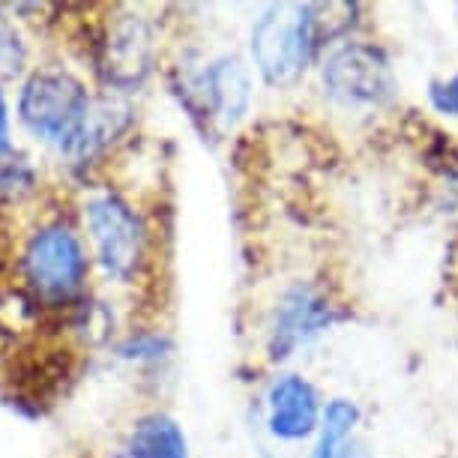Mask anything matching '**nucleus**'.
<instances>
[{
  "instance_id": "obj_1",
  "label": "nucleus",
  "mask_w": 458,
  "mask_h": 458,
  "mask_svg": "<svg viewBox=\"0 0 458 458\" xmlns=\"http://www.w3.org/2000/svg\"><path fill=\"white\" fill-rule=\"evenodd\" d=\"M342 4H270L258 13L249 30V51L258 75L270 88H293L315 60L339 46L351 30L357 6L335 19Z\"/></svg>"
},
{
  "instance_id": "obj_2",
  "label": "nucleus",
  "mask_w": 458,
  "mask_h": 458,
  "mask_svg": "<svg viewBox=\"0 0 458 458\" xmlns=\"http://www.w3.org/2000/svg\"><path fill=\"white\" fill-rule=\"evenodd\" d=\"M19 270L33 302L46 309L79 306L90 276L88 246L64 219L42 222L24 243Z\"/></svg>"
},
{
  "instance_id": "obj_3",
  "label": "nucleus",
  "mask_w": 458,
  "mask_h": 458,
  "mask_svg": "<svg viewBox=\"0 0 458 458\" xmlns=\"http://www.w3.org/2000/svg\"><path fill=\"white\" fill-rule=\"evenodd\" d=\"M84 222L102 273L117 284H135L150 264V228L120 192L102 189L84 204Z\"/></svg>"
},
{
  "instance_id": "obj_4",
  "label": "nucleus",
  "mask_w": 458,
  "mask_h": 458,
  "mask_svg": "<svg viewBox=\"0 0 458 458\" xmlns=\"http://www.w3.org/2000/svg\"><path fill=\"white\" fill-rule=\"evenodd\" d=\"M324 97L348 111L384 108L395 97V72L375 42L342 39L318 64Z\"/></svg>"
},
{
  "instance_id": "obj_5",
  "label": "nucleus",
  "mask_w": 458,
  "mask_h": 458,
  "mask_svg": "<svg viewBox=\"0 0 458 458\" xmlns=\"http://www.w3.org/2000/svg\"><path fill=\"white\" fill-rule=\"evenodd\" d=\"M90 106L93 97L75 75L64 69H39L21 88L19 117L33 135L66 153L88 120Z\"/></svg>"
},
{
  "instance_id": "obj_6",
  "label": "nucleus",
  "mask_w": 458,
  "mask_h": 458,
  "mask_svg": "<svg viewBox=\"0 0 458 458\" xmlns=\"http://www.w3.org/2000/svg\"><path fill=\"white\" fill-rule=\"evenodd\" d=\"M339 321V306L315 282H291L276 300L267 321V357L270 362H288L327 335Z\"/></svg>"
},
{
  "instance_id": "obj_7",
  "label": "nucleus",
  "mask_w": 458,
  "mask_h": 458,
  "mask_svg": "<svg viewBox=\"0 0 458 458\" xmlns=\"http://www.w3.org/2000/svg\"><path fill=\"white\" fill-rule=\"evenodd\" d=\"M189 111H198L219 129H234L243 123L252 108V69L243 57L222 55L210 60L192 81L186 84Z\"/></svg>"
},
{
  "instance_id": "obj_8",
  "label": "nucleus",
  "mask_w": 458,
  "mask_h": 458,
  "mask_svg": "<svg viewBox=\"0 0 458 458\" xmlns=\"http://www.w3.org/2000/svg\"><path fill=\"white\" fill-rule=\"evenodd\" d=\"M321 390L300 371H279L264 393V428L279 444L315 440L321 426Z\"/></svg>"
},
{
  "instance_id": "obj_9",
  "label": "nucleus",
  "mask_w": 458,
  "mask_h": 458,
  "mask_svg": "<svg viewBox=\"0 0 458 458\" xmlns=\"http://www.w3.org/2000/svg\"><path fill=\"white\" fill-rule=\"evenodd\" d=\"M157 37L141 15H120L97 42V64L106 81L117 90L138 88L153 72Z\"/></svg>"
},
{
  "instance_id": "obj_10",
  "label": "nucleus",
  "mask_w": 458,
  "mask_h": 458,
  "mask_svg": "<svg viewBox=\"0 0 458 458\" xmlns=\"http://www.w3.org/2000/svg\"><path fill=\"white\" fill-rule=\"evenodd\" d=\"M129 120H132V108L123 99L117 97L93 99L90 114L79 129V135H75V141L69 144L66 157H72L75 162H88L93 157H99V153H106L129 129Z\"/></svg>"
},
{
  "instance_id": "obj_11",
  "label": "nucleus",
  "mask_w": 458,
  "mask_h": 458,
  "mask_svg": "<svg viewBox=\"0 0 458 458\" xmlns=\"http://www.w3.org/2000/svg\"><path fill=\"white\" fill-rule=\"evenodd\" d=\"M126 458H189L186 431L162 411L144 413L126 437Z\"/></svg>"
},
{
  "instance_id": "obj_12",
  "label": "nucleus",
  "mask_w": 458,
  "mask_h": 458,
  "mask_svg": "<svg viewBox=\"0 0 458 458\" xmlns=\"http://www.w3.org/2000/svg\"><path fill=\"white\" fill-rule=\"evenodd\" d=\"M360 417L362 413L357 408V402H351V399L335 395V399L324 402L321 426H318V435L306 458H333L351 437H357L353 431L360 426Z\"/></svg>"
},
{
  "instance_id": "obj_13",
  "label": "nucleus",
  "mask_w": 458,
  "mask_h": 458,
  "mask_svg": "<svg viewBox=\"0 0 458 458\" xmlns=\"http://www.w3.org/2000/svg\"><path fill=\"white\" fill-rule=\"evenodd\" d=\"M171 342L162 333H132L120 344V357L132 362H162L168 360Z\"/></svg>"
},
{
  "instance_id": "obj_14",
  "label": "nucleus",
  "mask_w": 458,
  "mask_h": 458,
  "mask_svg": "<svg viewBox=\"0 0 458 458\" xmlns=\"http://www.w3.org/2000/svg\"><path fill=\"white\" fill-rule=\"evenodd\" d=\"M24 57H28V51H24L15 24L6 15H0V79H13L15 72H21Z\"/></svg>"
},
{
  "instance_id": "obj_15",
  "label": "nucleus",
  "mask_w": 458,
  "mask_h": 458,
  "mask_svg": "<svg viewBox=\"0 0 458 458\" xmlns=\"http://www.w3.org/2000/svg\"><path fill=\"white\" fill-rule=\"evenodd\" d=\"M37 174L30 165L13 159H0V201H15V198L33 192Z\"/></svg>"
},
{
  "instance_id": "obj_16",
  "label": "nucleus",
  "mask_w": 458,
  "mask_h": 458,
  "mask_svg": "<svg viewBox=\"0 0 458 458\" xmlns=\"http://www.w3.org/2000/svg\"><path fill=\"white\" fill-rule=\"evenodd\" d=\"M428 99H431V106H435L437 114L458 120V72L431 84Z\"/></svg>"
},
{
  "instance_id": "obj_17",
  "label": "nucleus",
  "mask_w": 458,
  "mask_h": 458,
  "mask_svg": "<svg viewBox=\"0 0 458 458\" xmlns=\"http://www.w3.org/2000/svg\"><path fill=\"white\" fill-rule=\"evenodd\" d=\"M13 150V141H10V111H6V99L0 93V159H6Z\"/></svg>"
},
{
  "instance_id": "obj_18",
  "label": "nucleus",
  "mask_w": 458,
  "mask_h": 458,
  "mask_svg": "<svg viewBox=\"0 0 458 458\" xmlns=\"http://www.w3.org/2000/svg\"><path fill=\"white\" fill-rule=\"evenodd\" d=\"M333 458H371V453H369V446L362 444L360 437H351Z\"/></svg>"
}]
</instances>
